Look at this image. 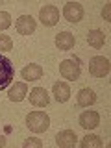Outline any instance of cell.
<instances>
[{
    "instance_id": "cell-18",
    "label": "cell",
    "mask_w": 111,
    "mask_h": 148,
    "mask_svg": "<svg viewBox=\"0 0 111 148\" xmlns=\"http://www.w3.org/2000/svg\"><path fill=\"white\" fill-rule=\"evenodd\" d=\"M11 48H13L11 37H8L6 34H0V52H9Z\"/></svg>"
},
{
    "instance_id": "cell-21",
    "label": "cell",
    "mask_w": 111,
    "mask_h": 148,
    "mask_svg": "<svg viewBox=\"0 0 111 148\" xmlns=\"http://www.w3.org/2000/svg\"><path fill=\"white\" fill-rule=\"evenodd\" d=\"M109 11H111V4H106V6H104V9H102V17H104L106 21H109V18H111Z\"/></svg>"
},
{
    "instance_id": "cell-16",
    "label": "cell",
    "mask_w": 111,
    "mask_h": 148,
    "mask_svg": "<svg viewBox=\"0 0 111 148\" xmlns=\"http://www.w3.org/2000/svg\"><path fill=\"white\" fill-rule=\"evenodd\" d=\"M106 41V35L102 30H91L89 35H87V43H89L92 48H102Z\"/></svg>"
},
{
    "instance_id": "cell-15",
    "label": "cell",
    "mask_w": 111,
    "mask_h": 148,
    "mask_svg": "<svg viewBox=\"0 0 111 148\" xmlns=\"http://www.w3.org/2000/svg\"><path fill=\"white\" fill-rule=\"evenodd\" d=\"M54 98L58 102H67L71 98V87L63 82H58L54 83Z\"/></svg>"
},
{
    "instance_id": "cell-3",
    "label": "cell",
    "mask_w": 111,
    "mask_h": 148,
    "mask_svg": "<svg viewBox=\"0 0 111 148\" xmlns=\"http://www.w3.org/2000/svg\"><path fill=\"white\" fill-rule=\"evenodd\" d=\"M109 69H111L109 59L104 56H95L89 63V72L96 78H106L109 74Z\"/></svg>"
},
{
    "instance_id": "cell-5",
    "label": "cell",
    "mask_w": 111,
    "mask_h": 148,
    "mask_svg": "<svg viewBox=\"0 0 111 148\" xmlns=\"http://www.w3.org/2000/svg\"><path fill=\"white\" fill-rule=\"evenodd\" d=\"M39 18L45 26H54V24H58V21H59V9L56 6H52V4H48V6L41 8Z\"/></svg>"
},
{
    "instance_id": "cell-6",
    "label": "cell",
    "mask_w": 111,
    "mask_h": 148,
    "mask_svg": "<svg viewBox=\"0 0 111 148\" xmlns=\"http://www.w3.org/2000/svg\"><path fill=\"white\" fill-rule=\"evenodd\" d=\"M63 15L69 22H80L83 17V8L78 2H67L63 8Z\"/></svg>"
},
{
    "instance_id": "cell-2",
    "label": "cell",
    "mask_w": 111,
    "mask_h": 148,
    "mask_svg": "<svg viewBox=\"0 0 111 148\" xmlns=\"http://www.w3.org/2000/svg\"><path fill=\"white\" fill-rule=\"evenodd\" d=\"M59 72H61L63 78H67V80H78L80 78V72H82V67H80V61H78L76 58H71V59H63L61 63H59Z\"/></svg>"
},
{
    "instance_id": "cell-22",
    "label": "cell",
    "mask_w": 111,
    "mask_h": 148,
    "mask_svg": "<svg viewBox=\"0 0 111 148\" xmlns=\"http://www.w3.org/2000/svg\"><path fill=\"white\" fill-rule=\"evenodd\" d=\"M2 146H6V137L0 135V148H2Z\"/></svg>"
},
{
    "instance_id": "cell-11",
    "label": "cell",
    "mask_w": 111,
    "mask_h": 148,
    "mask_svg": "<svg viewBox=\"0 0 111 148\" xmlns=\"http://www.w3.org/2000/svg\"><path fill=\"white\" fill-rule=\"evenodd\" d=\"M21 76L24 78L26 82H35V80H39V78L43 76V69H41V65L30 63V65H26V67L22 69Z\"/></svg>"
},
{
    "instance_id": "cell-7",
    "label": "cell",
    "mask_w": 111,
    "mask_h": 148,
    "mask_svg": "<svg viewBox=\"0 0 111 148\" xmlns=\"http://www.w3.org/2000/svg\"><path fill=\"white\" fill-rule=\"evenodd\" d=\"M35 26L37 24H35V21H34L32 15H22V17H18L17 22H15V28L21 35H32L35 32Z\"/></svg>"
},
{
    "instance_id": "cell-9",
    "label": "cell",
    "mask_w": 111,
    "mask_h": 148,
    "mask_svg": "<svg viewBox=\"0 0 111 148\" xmlns=\"http://www.w3.org/2000/svg\"><path fill=\"white\" fill-rule=\"evenodd\" d=\"M100 124V115L96 111H83L80 115V126L85 130H95Z\"/></svg>"
},
{
    "instance_id": "cell-20",
    "label": "cell",
    "mask_w": 111,
    "mask_h": 148,
    "mask_svg": "<svg viewBox=\"0 0 111 148\" xmlns=\"http://www.w3.org/2000/svg\"><path fill=\"white\" fill-rule=\"evenodd\" d=\"M41 146H43V141L37 137H30L24 141V148H41Z\"/></svg>"
},
{
    "instance_id": "cell-19",
    "label": "cell",
    "mask_w": 111,
    "mask_h": 148,
    "mask_svg": "<svg viewBox=\"0 0 111 148\" xmlns=\"http://www.w3.org/2000/svg\"><path fill=\"white\" fill-rule=\"evenodd\" d=\"M11 24V15L8 11H0V30H8Z\"/></svg>"
},
{
    "instance_id": "cell-13",
    "label": "cell",
    "mask_w": 111,
    "mask_h": 148,
    "mask_svg": "<svg viewBox=\"0 0 111 148\" xmlns=\"http://www.w3.org/2000/svg\"><path fill=\"white\" fill-rule=\"evenodd\" d=\"M56 46L59 50H71L74 46V35L71 32H59L56 35Z\"/></svg>"
},
{
    "instance_id": "cell-12",
    "label": "cell",
    "mask_w": 111,
    "mask_h": 148,
    "mask_svg": "<svg viewBox=\"0 0 111 148\" xmlns=\"http://www.w3.org/2000/svg\"><path fill=\"white\" fill-rule=\"evenodd\" d=\"M26 92H28L26 83L17 82L15 85H11V87L8 89V96H9V100H13V102H21V100H24Z\"/></svg>"
},
{
    "instance_id": "cell-4",
    "label": "cell",
    "mask_w": 111,
    "mask_h": 148,
    "mask_svg": "<svg viewBox=\"0 0 111 148\" xmlns=\"http://www.w3.org/2000/svg\"><path fill=\"white\" fill-rule=\"evenodd\" d=\"M13 76H15V71H13V65L8 58L0 56V91L8 89L13 82Z\"/></svg>"
},
{
    "instance_id": "cell-10",
    "label": "cell",
    "mask_w": 111,
    "mask_h": 148,
    "mask_svg": "<svg viewBox=\"0 0 111 148\" xmlns=\"http://www.w3.org/2000/svg\"><path fill=\"white\" fill-rule=\"evenodd\" d=\"M76 141H78V137L72 130H65V132H59L58 135H56V143L61 148H72L76 145Z\"/></svg>"
},
{
    "instance_id": "cell-8",
    "label": "cell",
    "mask_w": 111,
    "mask_h": 148,
    "mask_svg": "<svg viewBox=\"0 0 111 148\" xmlns=\"http://www.w3.org/2000/svg\"><path fill=\"white\" fill-rule=\"evenodd\" d=\"M50 102V96L48 92H46V89H43V87H35V89H32L30 92V104H34L35 108H46Z\"/></svg>"
},
{
    "instance_id": "cell-1",
    "label": "cell",
    "mask_w": 111,
    "mask_h": 148,
    "mask_svg": "<svg viewBox=\"0 0 111 148\" xmlns=\"http://www.w3.org/2000/svg\"><path fill=\"white\" fill-rule=\"evenodd\" d=\"M26 126L34 133H43L50 126V119H48L46 113H43V111H32V113L26 117Z\"/></svg>"
},
{
    "instance_id": "cell-17",
    "label": "cell",
    "mask_w": 111,
    "mask_h": 148,
    "mask_svg": "<svg viewBox=\"0 0 111 148\" xmlns=\"http://www.w3.org/2000/svg\"><path fill=\"white\" fill-rule=\"evenodd\" d=\"M102 145H104V141L98 135H92V133L82 139V148H100Z\"/></svg>"
},
{
    "instance_id": "cell-14",
    "label": "cell",
    "mask_w": 111,
    "mask_h": 148,
    "mask_svg": "<svg viewBox=\"0 0 111 148\" xmlns=\"http://www.w3.org/2000/svg\"><path fill=\"white\" fill-rule=\"evenodd\" d=\"M96 102V92L89 89V87H85V89H82L78 92V106H82V108H89Z\"/></svg>"
}]
</instances>
